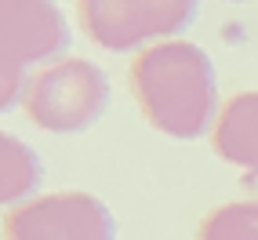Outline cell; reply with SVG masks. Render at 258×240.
I'll list each match as a JSON object with an SVG mask.
<instances>
[{"label": "cell", "instance_id": "1", "mask_svg": "<svg viewBox=\"0 0 258 240\" xmlns=\"http://www.w3.org/2000/svg\"><path fill=\"white\" fill-rule=\"evenodd\" d=\"M127 80L146 124L167 139L193 142L222 113L215 62L193 40H164L139 51Z\"/></svg>", "mask_w": 258, "mask_h": 240}, {"label": "cell", "instance_id": "2", "mask_svg": "<svg viewBox=\"0 0 258 240\" xmlns=\"http://www.w3.org/2000/svg\"><path fill=\"white\" fill-rule=\"evenodd\" d=\"M70 47V22L55 0H0V113L22 106L29 70Z\"/></svg>", "mask_w": 258, "mask_h": 240}, {"label": "cell", "instance_id": "3", "mask_svg": "<svg viewBox=\"0 0 258 240\" xmlns=\"http://www.w3.org/2000/svg\"><path fill=\"white\" fill-rule=\"evenodd\" d=\"M109 106V77L91 58H55L29 77L22 109L40 131L80 135Z\"/></svg>", "mask_w": 258, "mask_h": 240}, {"label": "cell", "instance_id": "4", "mask_svg": "<svg viewBox=\"0 0 258 240\" xmlns=\"http://www.w3.org/2000/svg\"><path fill=\"white\" fill-rule=\"evenodd\" d=\"M197 11L200 0H77V19L88 40L116 55L178 40Z\"/></svg>", "mask_w": 258, "mask_h": 240}, {"label": "cell", "instance_id": "5", "mask_svg": "<svg viewBox=\"0 0 258 240\" xmlns=\"http://www.w3.org/2000/svg\"><path fill=\"white\" fill-rule=\"evenodd\" d=\"M4 240H116V218L95 193H40L4 215Z\"/></svg>", "mask_w": 258, "mask_h": 240}, {"label": "cell", "instance_id": "6", "mask_svg": "<svg viewBox=\"0 0 258 240\" xmlns=\"http://www.w3.org/2000/svg\"><path fill=\"white\" fill-rule=\"evenodd\" d=\"M211 142L226 164L258 175V91H240L222 106Z\"/></svg>", "mask_w": 258, "mask_h": 240}, {"label": "cell", "instance_id": "7", "mask_svg": "<svg viewBox=\"0 0 258 240\" xmlns=\"http://www.w3.org/2000/svg\"><path fill=\"white\" fill-rule=\"evenodd\" d=\"M40 157L26 139L11 131H0V204H22L40 186Z\"/></svg>", "mask_w": 258, "mask_h": 240}, {"label": "cell", "instance_id": "8", "mask_svg": "<svg viewBox=\"0 0 258 240\" xmlns=\"http://www.w3.org/2000/svg\"><path fill=\"white\" fill-rule=\"evenodd\" d=\"M197 240H258V197L215 208L200 222Z\"/></svg>", "mask_w": 258, "mask_h": 240}, {"label": "cell", "instance_id": "9", "mask_svg": "<svg viewBox=\"0 0 258 240\" xmlns=\"http://www.w3.org/2000/svg\"><path fill=\"white\" fill-rule=\"evenodd\" d=\"M229 4H244V0H229Z\"/></svg>", "mask_w": 258, "mask_h": 240}]
</instances>
